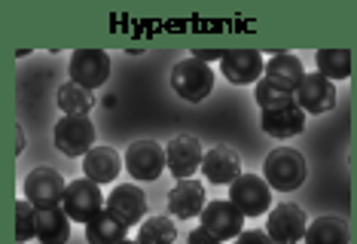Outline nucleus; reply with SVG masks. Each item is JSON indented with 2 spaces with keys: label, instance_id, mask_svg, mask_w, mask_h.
I'll list each match as a JSON object with an SVG mask.
<instances>
[{
  "label": "nucleus",
  "instance_id": "obj_1",
  "mask_svg": "<svg viewBox=\"0 0 357 244\" xmlns=\"http://www.w3.org/2000/svg\"><path fill=\"white\" fill-rule=\"evenodd\" d=\"M305 174H308V165H305V156L294 146H275V150L266 156L263 162V177L272 190L278 192H294L305 183Z\"/></svg>",
  "mask_w": 357,
  "mask_h": 244
},
{
  "label": "nucleus",
  "instance_id": "obj_2",
  "mask_svg": "<svg viewBox=\"0 0 357 244\" xmlns=\"http://www.w3.org/2000/svg\"><path fill=\"white\" fill-rule=\"evenodd\" d=\"M172 89L183 101L199 104V101H205L211 95V89H214V70H211L205 61H199L196 55H190V59L177 61L172 68Z\"/></svg>",
  "mask_w": 357,
  "mask_h": 244
},
{
  "label": "nucleus",
  "instance_id": "obj_3",
  "mask_svg": "<svg viewBox=\"0 0 357 244\" xmlns=\"http://www.w3.org/2000/svg\"><path fill=\"white\" fill-rule=\"evenodd\" d=\"M107 205V199H104L101 186L95 181H89V177H79V181H70L68 183V192H64V214H68L74 223H89V220H95Z\"/></svg>",
  "mask_w": 357,
  "mask_h": 244
},
{
  "label": "nucleus",
  "instance_id": "obj_4",
  "mask_svg": "<svg viewBox=\"0 0 357 244\" xmlns=\"http://www.w3.org/2000/svg\"><path fill=\"white\" fill-rule=\"evenodd\" d=\"M64 192H68V183L55 168H34L25 177V199L37 211L64 208Z\"/></svg>",
  "mask_w": 357,
  "mask_h": 244
},
{
  "label": "nucleus",
  "instance_id": "obj_5",
  "mask_svg": "<svg viewBox=\"0 0 357 244\" xmlns=\"http://www.w3.org/2000/svg\"><path fill=\"white\" fill-rule=\"evenodd\" d=\"M229 201L245 217H263L272 205V186L259 174H241L229 183Z\"/></svg>",
  "mask_w": 357,
  "mask_h": 244
},
{
  "label": "nucleus",
  "instance_id": "obj_6",
  "mask_svg": "<svg viewBox=\"0 0 357 244\" xmlns=\"http://www.w3.org/2000/svg\"><path fill=\"white\" fill-rule=\"evenodd\" d=\"M126 171L135 177V181H159V174L168 168V159H165V146L156 144V141H135L132 146L126 150Z\"/></svg>",
  "mask_w": 357,
  "mask_h": 244
},
{
  "label": "nucleus",
  "instance_id": "obj_7",
  "mask_svg": "<svg viewBox=\"0 0 357 244\" xmlns=\"http://www.w3.org/2000/svg\"><path fill=\"white\" fill-rule=\"evenodd\" d=\"M110 77V55L104 49H77L70 55V83L95 92Z\"/></svg>",
  "mask_w": 357,
  "mask_h": 244
},
{
  "label": "nucleus",
  "instance_id": "obj_8",
  "mask_svg": "<svg viewBox=\"0 0 357 244\" xmlns=\"http://www.w3.org/2000/svg\"><path fill=\"white\" fill-rule=\"evenodd\" d=\"M55 146L64 156H86L95 146V122L89 116H61L55 122Z\"/></svg>",
  "mask_w": 357,
  "mask_h": 244
},
{
  "label": "nucleus",
  "instance_id": "obj_9",
  "mask_svg": "<svg viewBox=\"0 0 357 244\" xmlns=\"http://www.w3.org/2000/svg\"><path fill=\"white\" fill-rule=\"evenodd\" d=\"M266 232L275 244H296L305 238L308 232V217L305 211L294 205V201H284V205L272 208L269 223H266Z\"/></svg>",
  "mask_w": 357,
  "mask_h": 244
},
{
  "label": "nucleus",
  "instance_id": "obj_10",
  "mask_svg": "<svg viewBox=\"0 0 357 244\" xmlns=\"http://www.w3.org/2000/svg\"><path fill=\"white\" fill-rule=\"evenodd\" d=\"M220 70L232 86H250L263 79L266 61L257 49H229L220 59Z\"/></svg>",
  "mask_w": 357,
  "mask_h": 244
},
{
  "label": "nucleus",
  "instance_id": "obj_11",
  "mask_svg": "<svg viewBox=\"0 0 357 244\" xmlns=\"http://www.w3.org/2000/svg\"><path fill=\"white\" fill-rule=\"evenodd\" d=\"M165 159H168V171H172L177 181H190V177L202 168V159H205V153H202L199 137L177 135L165 146Z\"/></svg>",
  "mask_w": 357,
  "mask_h": 244
},
{
  "label": "nucleus",
  "instance_id": "obj_12",
  "mask_svg": "<svg viewBox=\"0 0 357 244\" xmlns=\"http://www.w3.org/2000/svg\"><path fill=\"white\" fill-rule=\"evenodd\" d=\"M296 104L305 113L321 116V113H330L339 104V92L324 73H305V79L296 89Z\"/></svg>",
  "mask_w": 357,
  "mask_h": 244
},
{
  "label": "nucleus",
  "instance_id": "obj_13",
  "mask_svg": "<svg viewBox=\"0 0 357 244\" xmlns=\"http://www.w3.org/2000/svg\"><path fill=\"white\" fill-rule=\"evenodd\" d=\"M202 226L220 241H229V238H238L241 235V226H245V214L232 205L229 199H220V201H211L202 211Z\"/></svg>",
  "mask_w": 357,
  "mask_h": 244
},
{
  "label": "nucleus",
  "instance_id": "obj_14",
  "mask_svg": "<svg viewBox=\"0 0 357 244\" xmlns=\"http://www.w3.org/2000/svg\"><path fill=\"white\" fill-rule=\"evenodd\" d=\"M104 208L116 220H123L126 226H135L137 220H144V214H147V195L135 183H119L116 190L107 195V205Z\"/></svg>",
  "mask_w": 357,
  "mask_h": 244
},
{
  "label": "nucleus",
  "instance_id": "obj_15",
  "mask_svg": "<svg viewBox=\"0 0 357 244\" xmlns=\"http://www.w3.org/2000/svg\"><path fill=\"white\" fill-rule=\"evenodd\" d=\"M205 211V186L199 181H177V186L168 192V214L177 220H192L202 217Z\"/></svg>",
  "mask_w": 357,
  "mask_h": 244
},
{
  "label": "nucleus",
  "instance_id": "obj_16",
  "mask_svg": "<svg viewBox=\"0 0 357 244\" xmlns=\"http://www.w3.org/2000/svg\"><path fill=\"white\" fill-rule=\"evenodd\" d=\"M202 174H205L208 183H226L229 186L235 177H241V159L238 153L229 150V146H214V150L205 153L202 159Z\"/></svg>",
  "mask_w": 357,
  "mask_h": 244
},
{
  "label": "nucleus",
  "instance_id": "obj_17",
  "mask_svg": "<svg viewBox=\"0 0 357 244\" xmlns=\"http://www.w3.org/2000/svg\"><path fill=\"white\" fill-rule=\"evenodd\" d=\"M259 125H263L266 135L272 137H296L303 135L305 128V110L299 104H290V107H281V110H263L259 113Z\"/></svg>",
  "mask_w": 357,
  "mask_h": 244
},
{
  "label": "nucleus",
  "instance_id": "obj_18",
  "mask_svg": "<svg viewBox=\"0 0 357 244\" xmlns=\"http://www.w3.org/2000/svg\"><path fill=\"white\" fill-rule=\"evenodd\" d=\"M119 165H126V162H119V153L113 150V146H92V150L83 156V171L89 181L95 183H113L119 174Z\"/></svg>",
  "mask_w": 357,
  "mask_h": 244
},
{
  "label": "nucleus",
  "instance_id": "obj_19",
  "mask_svg": "<svg viewBox=\"0 0 357 244\" xmlns=\"http://www.w3.org/2000/svg\"><path fill=\"white\" fill-rule=\"evenodd\" d=\"M266 79H272V83H278L284 89H290V92H296L299 83L305 79V68H303V61H299L296 55L278 52V55H272V59L266 61Z\"/></svg>",
  "mask_w": 357,
  "mask_h": 244
},
{
  "label": "nucleus",
  "instance_id": "obj_20",
  "mask_svg": "<svg viewBox=\"0 0 357 244\" xmlns=\"http://www.w3.org/2000/svg\"><path fill=\"white\" fill-rule=\"evenodd\" d=\"M128 229H132V226H126L123 220H116L104 208L98 217L86 223V241L89 244H123V241H128Z\"/></svg>",
  "mask_w": 357,
  "mask_h": 244
},
{
  "label": "nucleus",
  "instance_id": "obj_21",
  "mask_svg": "<svg viewBox=\"0 0 357 244\" xmlns=\"http://www.w3.org/2000/svg\"><path fill=\"white\" fill-rule=\"evenodd\" d=\"M303 241L305 244H348V223H345V217L327 214V217L312 220Z\"/></svg>",
  "mask_w": 357,
  "mask_h": 244
},
{
  "label": "nucleus",
  "instance_id": "obj_22",
  "mask_svg": "<svg viewBox=\"0 0 357 244\" xmlns=\"http://www.w3.org/2000/svg\"><path fill=\"white\" fill-rule=\"evenodd\" d=\"M70 223H74V220L64 214V208L37 211V238L43 244H68Z\"/></svg>",
  "mask_w": 357,
  "mask_h": 244
},
{
  "label": "nucleus",
  "instance_id": "obj_23",
  "mask_svg": "<svg viewBox=\"0 0 357 244\" xmlns=\"http://www.w3.org/2000/svg\"><path fill=\"white\" fill-rule=\"evenodd\" d=\"M314 61H318V73H324L330 83L351 77V52L348 49H318Z\"/></svg>",
  "mask_w": 357,
  "mask_h": 244
},
{
  "label": "nucleus",
  "instance_id": "obj_24",
  "mask_svg": "<svg viewBox=\"0 0 357 244\" xmlns=\"http://www.w3.org/2000/svg\"><path fill=\"white\" fill-rule=\"evenodd\" d=\"M92 104H95L92 92L83 86H77V83H70V79L59 89V107L64 110V116H89Z\"/></svg>",
  "mask_w": 357,
  "mask_h": 244
},
{
  "label": "nucleus",
  "instance_id": "obj_25",
  "mask_svg": "<svg viewBox=\"0 0 357 244\" xmlns=\"http://www.w3.org/2000/svg\"><path fill=\"white\" fill-rule=\"evenodd\" d=\"M177 238V226L174 220H168L165 214L159 217H147L141 223V229H137V244H174Z\"/></svg>",
  "mask_w": 357,
  "mask_h": 244
},
{
  "label": "nucleus",
  "instance_id": "obj_26",
  "mask_svg": "<svg viewBox=\"0 0 357 244\" xmlns=\"http://www.w3.org/2000/svg\"><path fill=\"white\" fill-rule=\"evenodd\" d=\"M254 98H257L259 110H281V107H290V104H296V92H290V89L272 83V79H266V77L257 83Z\"/></svg>",
  "mask_w": 357,
  "mask_h": 244
},
{
  "label": "nucleus",
  "instance_id": "obj_27",
  "mask_svg": "<svg viewBox=\"0 0 357 244\" xmlns=\"http://www.w3.org/2000/svg\"><path fill=\"white\" fill-rule=\"evenodd\" d=\"M31 238H37V208L28 199L15 201V241L25 244Z\"/></svg>",
  "mask_w": 357,
  "mask_h": 244
},
{
  "label": "nucleus",
  "instance_id": "obj_28",
  "mask_svg": "<svg viewBox=\"0 0 357 244\" xmlns=\"http://www.w3.org/2000/svg\"><path fill=\"white\" fill-rule=\"evenodd\" d=\"M235 244H275V241L269 238V232H263V229H248L235 238Z\"/></svg>",
  "mask_w": 357,
  "mask_h": 244
},
{
  "label": "nucleus",
  "instance_id": "obj_29",
  "mask_svg": "<svg viewBox=\"0 0 357 244\" xmlns=\"http://www.w3.org/2000/svg\"><path fill=\"white\" fill-rule=\"evenodd\" d=\"M186 244H223L220 238H214L205 226H199V229H192L190 232V238H186Z\"/></svg>",
  "mask_w": 357,
  "mask_h": 244
},
{
  "label": "nucleus",
  "instance_id": "obj_30",
  "mask_svg": "<svg viewBox=\"0 0 357 244\" xmlns=\"http://www.w3.org/2000/svg\"><path fill=\"white\" fill-rule=\"evenodd\" d=\"M192 55H196L199 61H205V64H208V59H223L226 52H223V49H196Z\"/></svg>",
  "mask_w": 357,
  "mask_h": 244
},
{
  "label": "nucleus",
  "instance_id": "obj_31",
  "mask_svg": "<svg viewBox=\"0 0 357 244\" xmlns=\"http://www.w3.org/2000/svg\"><path fill=\"white\" fill-rule=\"evenodd\" d=\"M25 132H22V128H19V146H15V153H19V156H22V153H25Z\"/></svg>",
  "mask_w": 357,
  "mask_h": 244
},
{
  "label": "nucleus",
  "instance_id": "obj_32",
  "mask_svg": "<svg viewBox=\"0 0 357 244\" xmlns=\"http://www.w3.org/2000/svg\"><path fill=\"white\" fill-rule=\"evenodd\" d=\"M123 244H137V241H123Z\"/></svg>",
  "mask_w": 357,
  "mask_h": 244
}]
</instances>
